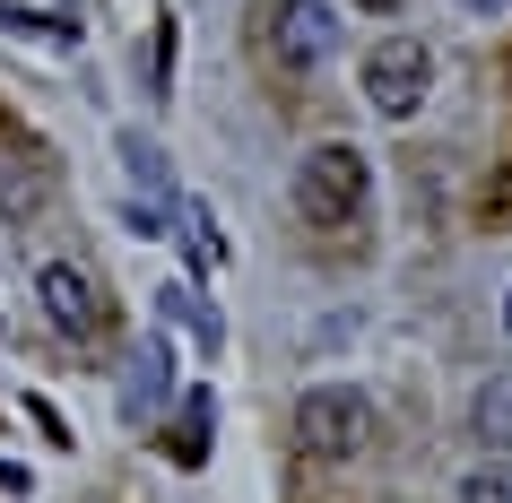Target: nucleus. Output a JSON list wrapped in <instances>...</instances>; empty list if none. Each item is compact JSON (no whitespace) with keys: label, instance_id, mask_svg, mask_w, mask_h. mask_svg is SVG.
Returning a JSON list of instances; mask_svg holds the SVG:
<instances>
[{"label":"nucleus","instance_id":"f257e3e1","mask_svg":"<svg viewBox=\"0 0 512 503\" xmlns=\"http://www.w3.org/2000/svg\"><path fill=\"white\" fill-rule=\"evenodd\" d=\"M365 157L356 148H313V157L296 165V209L313 217V226H348L356 209H365Z\"/></svg>","mask_w":512,"mask_h":503},{"label":"nucleus","instance_id":"f03ea898","mask_svg":"<svg viewBox=\"0 0 512 503\" xmlns=\"http://www.w3.org/2000/svg\"><path fill=\"white\" fill-rule=\"evenodd\" d=\"M426 79L434 61L417 35H391V44H374V61H365V96H374V113H391V122H408V113L426 105Z\"/></svg>","mask_w":512,"mask_h":503},{"label":"nucleus","instance_id":"7ed1b4c3","mask_svg":"<svg viewBox=\"0 0 512 503\" xmlns=\"http://www.w3.org/2000/svg\"><path fill=\"white\" fill-rule=\"evenodd\" d=\"M296 443L313 451V460H348V451L365 443V399L356 391H304L296 399Z\"/></svg>","mask_w":512,"mask_h":503},{"label":"nucleus","instance_id":"20e7f679","mask_svg":"<svg viewBox=\"0 0 512 503\" xmlns=\"http://www.w3.org/2000/svg\"><path fill=\"white\" fill-rule=\"evenodd\" d=\"M330 53H339L330 0H278V61H287V70H322Z\"/></svg>","mask_w":512,"mask_h":503},{"label":"nucleus","instance_id":"39448f33","mask_svg":"<svg viewBox=\"0 0 512 503\" xmlns=\"http://www.w3.org/2000/svg\"><path fill=\"white\" fill-rule=\"evenodd\" d=\"M35 287H44V313H53V330H70V339H96V330H105V295H96V278H87V269L53 261Z\"/></svg>","mask_w":512,"mask_h":503},{"label":"nucleus","instance_id":"423d86ee","mask_svg":"<svg viewBox=\"0 0 512 503\" xmlns=\"http://www.w3.org/2000/svg\"><path fill=\"white\" fill-rule=\"evenodd\" d=\"M44 191H53V174H44L35 148H9V157H0V209H9V217H35V209H44Z\"/></svg>","mask_w":512,"mask_h":503},{"label":"nucleus","instance_id":"0eeeda50","mask_svg":"<svg viewBox=\"0 0 512 503\" xmlns=\"http://www.w3.org/2000/svg\"><path fill=\"white\" fill-rule=\"evenodd\" d=\"M209 434H217V399L209 391H183V417H174V469H200L209 460Z\"/></svg>","mask_w":512,"mask_h":503},{"label":"nucleus","instance_id":"6e6552de","mask_svg":"<svg viewBox=\"0 0 512 503\" xmlns=\"http://www.w3.org/2000/svg\"><path fill=\"white\" fill-rule=\"evenodd\" d=\"M157 313L174 321V330H191V339L209 347V356H217V347H226V321H217V304H200V295H191V287H157Z\"/></svg>","mask_w":512,"mask_h":503},{"label":"nucleus","instance_id":"1a4fd4ad","mask_svg":"<svg viewBox=\"0 0 512 503\" xmlns=\"http://www.w3.org/2000/svg\"><path fill=\"white\" fill-rule=\"evenodd\" d=\"M165 391H174V347L148 339V347H139V365H131V417H139V408H165Z\"/></svg>","mask_w":512,"mask_h":503},{"label":"nucleus","instance_id":"9d476101","mask_svg":"<svg viewBox=\"0 0 512 503\" xmlns=\"http://www.w3.org/2000/svg\"><path fill=\"white\" fill-rule=\"evenodd\" d=\"M478 443L486 451H512V373L478 391Z\"/></svg>","mask_w":512,"mask_h":503},{"label":"nucleus","instance_id":"9b49d317","mask_svg":"<svg viewBox=\"0 0 512 503\" xmlns=\"http://www.w3.org/2000/svg\"><path fill=\"white\" fill-rule=\"evenodd\" d=\"M0 27H18V35H53V44H79V18H44V9H18V0H0Z\"/></svg>","mask_w":512,"mask_h":503},{"label":"nucleus","instance_id":"f8f14e48","mask_svg":"<svg viewBox=\"0 0 512 503\" xmlns=\"http://www.w3.org/2000/svg\"><path fill=\"white\" fill-rule=\"evenodd\" d=\"M122 157H131V183L148 191V200H165V157H157V148H148V139H131Z\"/></svg>","mask_w":512,"mask_h":503},{"label":"nucleus","instance_id":"ddd939ff","mask_svg":"<svg viewBox=\"0 0 512 503\" xmlns=\"http://www.w3.org/2000/svg\"><path fill=\"white\" fill-rule=\"evenodd\" d=\"M460 503H512V469H469Z\"/></svg>","mask_w":512,"mask_h":503},{"label":"nucleus","instance_id":"4468645a","mask_svg":"<svg viewBox=\"0 0 512 503\" xmlns=\"http://www.w3.org/2000/svg\"><path fill=\"white\" fill-rule=\"evenodd\" d=\"M486 217H504V226H512V165L495 174V183H486Z\"/></svg>","mask_w":512,"mask_h":503},{"label":"nucleus","instance_id":"2eb2a0df","mask_svg":"<svg viewBox=\"0 0 512 503\" xmlns=\"http://www.w3.org/2000/svg\"><path fill=\"white\" fill-rule=\"evenodd\" d=\"M356 9H400V0H356Z\"/></svg>","mask_w":512,"mask_h":503},{"label":"nucleus","instance_id":"dca6fc26","mask_svg":"<svg viewBox=\"0 0 512 503\" xmlns=\"http://www.w3.org/2000/svg\"><path fill=\"white\" fill-rule=\"evenodd\" d=\"M460 9H504V0H460Z\"/></svg>","mask_w":512,"mask_h":503},{"label":"nucleus","instance_id":"f3484780","mask_svg":"<svg viewBox=\"0 0 512 503\" xmlns=\"http://www.w3.org/2000/svg\"><path fill=\"white\" fill-rule=\"evenodd\" d=\"M504 330H512V295H504Z\"/></svg>","mask_w":512,"mask_h":503}]
</instances>
